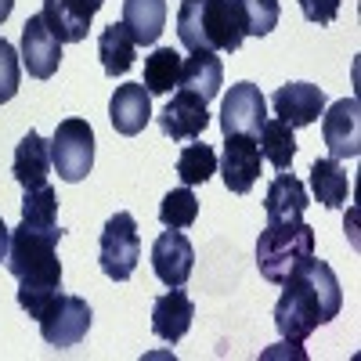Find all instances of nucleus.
<instances>
[{
  "label": "nucleus",
  "mask_w": 361,
  "mask_h": 361,
  "mask_svg": "<svg viewBox=\"0 0 361 361\" xmlns=\"http://www.w3.org/2000/svg\"><path fill=\"white\" fill-rule=\"evenodd\" d=\"M343 307V289L336 271L325 260L311 257L282 282V296L275 304V329L286 343H304L318 325L333 322Z\"/></svg>",
  "instance_id": "1"
},
{
  "label": "nucleus",
  "mask_w": 361,
  "mask_h": 361,
  "mask_svg": "<svg viewBox=\"0 0 361 361\" xmlns=\"http://www.w3.org/2000/svg\"><path fill=\"white\" fill-rule=\"evenodd\" d=\"M62 228H29L18 224L11 231L8 271L18 279V307L29 318H40L44 307L62 289V260H58Z\"/></svg>",
  "instance_id": "2"
},
{
  "label": "nucleus",
  "mask_w": 361,
  "mask_h": 361,
  "mask_svg": "<svg viewBox=\"0 0 361 361\" xmlns=\"http://www.w3.org/2000/svg\"><path fill=\"white\" fill-rule=\"evenodd\" d=\"M177 40L188 51L235 54L246 40V22L238 0H188L177 11Z\"/></svg>",
  "instance_id": "3"
},
{
  "label": "nucleus",
  "mask_w": 361,
  "mask_h": 361,
  "mask_svg": "<svg viewBox=\"0 0 361 361\" xmlns=\"http://www.w3.org/2000/svg\"><path fill=\"white\" fill-rule=\"evenodd\" d=\"M314 257V228L304 221H267L257 238V267L267 282L282 286L300 264Z\"/></svg>",
  "instance_id": "4"
},
{
  "label": "nucleus",
  "mask_w": 361,
  "mask_h": 361,
  "mask_svg": "<svg viewBox=\"0 0 361 361\" xmlns=\"http://www.w3.org/2000/svg\"><path fill=\"white\" fill-rule=\"evenodd\" d=\"M141 260V235L137 221L119 209L116 217L105 221L102 228V243H98V264L105 271V279L112 282H127L134 275V267Z\"/></svg>",
  "instance_id": "5"
},
{
  "label": "nucleus",
  "mask_w": 361,
  "mask_h": 361,
  "mask_svg": "<svg viewBox=\"0 0 361 361\" xmlns=\"http://www.w3.org/2000/svg\"><path fill=\"white\" fill-rule=\"evenodd\" d=\"M51 166L58 177L76 185L94 166V130L87 119H62L51 137Z\"/></svg>",
  "instance_id": "6"
},
{
  "label": "nucleus",
  "mask_w": 361,
  "mask_h": 361,
  "mask_svg": "<svg viewBox=\"0 0 361 361\" xmlns=\"http://www.w3.org/2000/svg\"><path fill=\"white\" fill-rule=\"evenodd\" d=\"M90 318H94V311H90V304H87L83 296L58 293L51 304L44 307V314H40L37 322H40V336H44L47 347L69 350V347H76V343L87 336Z\"/></svg>",
  "instance_id": "7"
},
{
  "label": "nucleus",
  "mask_w": 361,
  "mask_h": 361,
  "mask_svg": "<svg viewBox=\"0 0 361 361\" xmlns=\"http://www.w3.org/2000/svg\"><path fill=\"white\" fill-rule=\"evenodd\" d=\"M322 137L329 159H357L361 156V105L357 98H340L329 112H322Z\"/></svg>",
  "instance_id": "8"
},
{
  "label": "nucleus",
  "mask_w": 361,
  "mask_h": 361,
  "mask_svg": "<svg viewBox=\"0 0 361 361\" xmlns=\"http://www.w3.org/2000/svg\"><path fill=\"white\" fill-rule=\"evenodd\" d=\"M22 66L29 69V76L33 80H51L58 73V66H62V40H58L44 15H33L25 18L22 25Z\"/></svg>",
  "instance_id": "9"
},
{
  "label": "nucleus",
  "mask_w": 361,
  "mask_h": 361,
  "mask_svg": "<svg viewBox=\"0 0 361 361\" xmlns=\"http://www.w3.org/2000/svg\"><path fill=\"white\" fill-rule=\"evenodd\" d=\"M260 145L253 141V134H228L224 137V156H221V173H224V185L235 195H246L257 177H260Z\"/></svg>",
  "instance_id": "10"
},
{
  "label": "nucleus",
  "mask_w": 361,
  "mask_h": 361,
  "mask_svg": "<svg viewBox=\"0 0 361 361\" xmlns=\"http://www.w3.org/2000/svg\"><path fill=\"white\" fill-rule=\"evenodd\" d=\"M267 119V98L260 94L257 83H235L231 94L221 105V130L228 134H260Z\"/></svg>",
  "instance_id": "11"
},
{
  "label": "nucleus",
  "mask_w": 361,
  "mask_h": 361,
  "mask_svg": "<svg viewBox=\"0 0 361 361\" xmlns=\"http://www.w3.org/2000/svg\"><path fill=\"white\" fill-rule=\"evenodd\" d=\"M192 267H195V250H192V243L185 238V231L166 228L156 238V246H152V271H156V279L166 289L185 286L192 279Z\"/></svg>",
  "instance_id": "12"
},
{
  "label": "nucleus",
  "mask_w": 361,
  "mask_h": 361,
  "mask_svg": "<svg viewBox=\"0 0 361 361\" xmlns=\"http://www.w3.org/2000/svg\"><path fill=\"white\" fill-rule=\"evenodd\" d=\"M206 123H209L206 102L195 94V90H185V87H180L166 102V109L159 112V130L173 141H195L206 130Z\"/></svg>",
  "instance_id": "13"
},
{
  "label": "nucleus",
  "mask_w": 361,
  "mask_h": 361,
  "mask_svg": "<svg viewBox=\"0 0 361 361\" xmlns=\"http://www.w3.org/2000/svg\"><path fill=\"white\" fill-rule=\"evenodd\" d=\"M105 0H44V22L62 44H80L87 40L90 18L98 15Z\"/></svg>",
  "instance_id": "14"
},
{
  "label": "nucleus",
  "mask_w": 361,
  "mask_h": 361,
  "mask_svg": "<svg viewBox=\"0 0 361 361\" xmlns=\"http://www.w3.org/2000/svg\"><path fill=\"white\" fill-rule=\"evenodd\" d=\"M271 105H275L282 123H289L296 130V127H311V123L322 119L325 94H322V87H314V83H286V87L275 90Z\"/></svg>",
  "instance_id": "15"
},
{
  "label": "nucleus",
  "mask_w": 361,
  "mask_h": 361,
  "mask_svg": "<svg viewBox=\"0 0 361 361\" xmlns=\"http://www.w3.org/2000/svg\"><path fill=\"white\" fill-rule=\"evenodd\" d=\"M109 119H112L116 134H123V137L141 134L148 127V119H152V94H148L141 83L116 87V94L109 102Z\"/></svg>",
  "instance_id": "16"
},
{
  "label": "nucleus",
  "mask_w": 361,
  "mask_h": 361,
  "mask_svg": "<svg viewBox=\"0 0 361 361\" xmlns=\"http://www.w3.org/2000/svg\"><path fill=\"white\" fill-rule=\"evenodd\" d=\"M192 318H195V304L192 296L173 286L170 293H163L156 304H152V333L163 340V343H180L185 333L192 329Z\"/></svg>",
  "instance_id": "17"
},
{
  "label": "nucleus",
  "mask_w": 361,
  "mask_h": 361,
  "mask_svg": "<svg viewBox=\"0 0 361 361\" xmlns=\"http://www.w3.org/2000/svg\"><path fill=\"white\" fill-rule=\"evenodd\" d=\"M11 173L22 188H40L47 185V173H51V141H44L37 130H29L18 148H15V159H11Z\"/></svg>",
  "instance_id": "18"
},
{
  "label": "nucleus",
  "mask_w": 361,
  "mask_h": 361,
  "mask_svg": "<svg viewBox=\"0 0 361 361\" xmlns=\"http://www.w3.org/2000/svg\"><path fill=\"white\" fill-rule=\"evenodd\" d=\"M180 87L195 90L206 105L214 102L224 87V66H221L217 51H192L185 62H180Z\"/></svg>",
  "instance_id": "19"
},
{
  "label": "nucleus",
  "mask_w": 361,
  "mask_h": 361,
  "mask_svg": "<svg viewBox=\"0 0 361 361\" xmlns=\"http://www.w3.org/2000/svg\"><path fill=\"white\" fill-rule=\"evenodd\" d=\"M123 25L137 47H152L166 29V0H123Z\"/></svg>",
  "instance_id": "20"
},
{
  "label": "nucleus",
  "mask_w": 361,
  "mask_h": 361,
  "mask_svg": "<svg viewBox=\"0 0 361 361\" xmlns=\"http://www.w3.org/2000/svg\"><path fill=\"white\" fill-rule=\"evenodd\" d=\"M264 209H267V221H296V217H304L307 188L300 185L293 173H279L275 180H271L267 195H264Z\"/></svg>",
  "instance_id": "21"
},
{
  "label": "nucleus",
  "mask_w": 361,
  "mask_h": 361,
  "mask_svg": "<svg viewBox=\"0 0 361 361\" xmlns=\"http://www.w3.org/2000/svg\"><path fill=\"white\" fill-rule=\"evenodd\" d=\"M98 58H102V69L116 80V76H127L134 58H137V44L130 40L127 25L123 22H112L109 29H102L98 37Z\"/></svg>",
  "instance_id": "22"
},
{
  "label": "nucleus",
  "mask_w": 361,
  "mask_h": 361,
  "mask_svg": "<svg viewBox=\"0 0 361 361\" xmlns=\"http://www.w3.org/2000/svg\"><path fill=\"white\" fill-rule=\"evenodd\" d=\"M311 192H314V199L322 206L340 209L347 202V195H350V180H347L343 166L336 159H314V166H311Z\"/></svg>",
  "instance_id": "23"
},
{
  "label": "nucleus",
  "mask_w": 361,
  "mask_h": 361,
  "mask_svg": "<svg viewBox=\"0 0 361 361\" xmlns=\"http://www.w3.org/2000/svg\"><path fill=\"white\" fill-rule=\"evenodd\" d=\"M148 94H170L173 87H180V54L173 47H156L145 58V83Z\"/></svg>",
  "instance_id": "24"
},
{
  "label": "nucleus",
  "mask_w": 361,
  "mask_h": 361,
  "mask_svg": "<svg viewBox=\"0 0 361 361\" xmlns=\"http://www.w3.org/2000/svg\"><path fill=\"white\" fill-rule=\"evenodd\" d=\"M257 145H260V156L275 166V170H289V166H293L296 137H293V127H289V123H282V119H264Z\"/></svg>",
  "instance_id": "25"
},
{
  "label": "nucleus",
  "mask_w": 361,
  "mask_h": 361,
  "mask_svg": "<svg viewBox=\"0 0 361 361\" xmlns=\"http://www.w3.org/2000/svg\"><path fill=\"white\" fill-rule=\"evenodd\" d=\"M195 217H199V199H195V192H192L188 185H185V188H173V192L163 195V206H159L163 228L185 231V228L195 224Z\"/></svg>",
  "instance_id": "26"
},
{
  "label": "nucleus",
  "mask_w": 361,
  "mask_h": 361,
  "mask_svg": "<svg viewBox=\"0 0 361 361\" xmlns=\"http://www.w3.org/2000/svg\"><path fill=\"white\" fill-rule=\"evenodd\" d=\"M177 173L180 180L192 188V185H206L209 177L217 173V152L209 145H188L177 159Z\"/></svg>",
  "instance_id": "27"
},
{
  "label": "nucleus",
  "mask_w": 361,
  "mask_h": 361,
  "mask_svg": "<svg viewBox=\"0 0 361 361\" xmlns=\"http://www.w3.org/2000/svg\"><path fill=\"white\" fill-rule=\"evenodd\" d=\"M54 214H58V195H54L51 185L25 188V195H22V224H29V228H54Z\"/></svg>",
  "instance_id": "28"
},
{
  "label": "nucleus",
  "mask_w": 361,
  "mask_h": 361,
  "mask_svg": "<svg viewBox=\"0 0 361 361\" xmlns=\"http://www.w3.org/2000/svg\"><path fill=\"white\" fill-rule=\"evenodd\" d=\"M238 11L246 22V37H267L279 25V0H238Z\"/></svg>",
  "instance_id": "29"
},
{
  "label": "nucleus",
  "mask_w": 361,
  "mask_h": 361,
  "mask_svg": "<svg viewBox=\"0 0 361 361\" xmlns=\"http://www.w3.org/2000/svg\"><path fill=\"white\" fill-rule=\"evenodd\" d=\"M18 76H22V69H18V51L0 37V105L4 102H11L15 94H18Z\"/></svg>",
  "instance_id": "30"
},
{
  "label": "nucleus",
  "mask_w": 361,
  "mask_h": 361,
  "mask_svg": "<svg viewBox=\"0 0 361 361\" xmlns=\"http://www.w3.org/2000/svg\"><path fill=\"white\" fill-rule=\"evenodd\" d=\"M300 11H304L307 22L329 25V22L340 15V0H300Z\"/></svg>",
  "instance_id": "31"
},
{
  "label": "nucleus",
  "mask_w": 361,
  "mask_h": 361,
  "mask_svg": "<svg viewBox=\"0 0 361 361\" xmlns=\"http://www.w3.org/2000/svg\"><path fill=\"white\" fill-rule=\"evenodd\" d=\"M8 250H11V228L0 221V264L8 260Z\"/></svg>",
  "instance_id": "32"
},
{
  "label": "nucleus",
  "mask_w": 361,
  "mask_h": 361,
  "mask_svg": "<svg viewBox=\"0 0 361 361\" xmlns=\"http://www.w3.org/2000/svg\"><path fill=\"white\" fill-rule=\"evenodd\" d=\"M11 8H15V0H0V25L8 22V15H11Z\"/></svg>",
  "instance_id": "33"
}]
</instances>
